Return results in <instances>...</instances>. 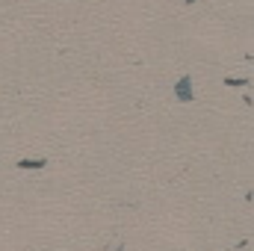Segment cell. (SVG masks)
I'll list each match as a JSON object with an SVG mask.
<instances>
[{
	"mask_svg": "<svg viewBox=\"0 0 254 251\" xmlns=\"http://www.w3.org/2000/svg\"><path fill=\"white\" fill-rule=\"evenodd\" d=\"M45 166H48L45 157H39V160H18V169H45Z\"/></svg>",
	"mask_w": 254,
	"mask_h": 251,
	"instance_id": "cell-2",
	"label": "cell"
},
{
	"mask_svg": "<svg viewBox=\"0 0 254 251\" xmlns=\"http://www.w3.org/2000/svg\"><path fill=\"white\" fill-rule=\"evenodd\" d=\"M175 98L184 101V104H190L192 98H195V95H192V77L190 74H184V77L175 83Z\"/></svg>",
	"mask_w": 254,
	"mask_h": 251,
	"instance_id": "cell-1",
	"label": "cell"
}]
</instances>
